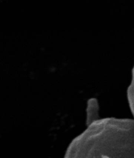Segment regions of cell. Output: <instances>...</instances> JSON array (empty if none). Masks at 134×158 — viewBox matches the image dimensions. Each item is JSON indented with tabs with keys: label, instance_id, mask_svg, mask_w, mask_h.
<instances>
[{
	"label": "cell",
	"instance_id": "6da1fadb",
	"mask_svg": "<svg viewBox=\"0 0 134 158\" xmlns=\"http://www.w3.org/2000/svg\"><path fill=\"white\" fill-rule=\"evenodd\" d=\"M76 158H134V120L93 123L75 144Z\"/></svg>",
	"mask_w": 134,
	"mask_h": 158
}]
</instances>
